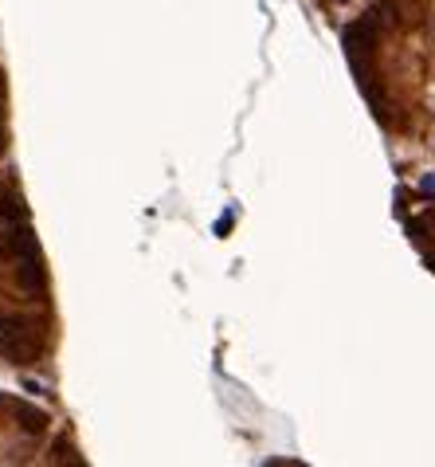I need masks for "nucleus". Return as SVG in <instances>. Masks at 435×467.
<instances>
[{
    "mask_svg": "<svg viewBox=\"0 0 435 467\" xmlns=\"http://www.w3.org/2000/svg\"><path fill=\"white\" fill-rule=\"evenodd\" d=\"M16 275H20V287L24 291H40L43 287V271H40V259H36V248L28 251V259H20Z\"/></svg>",
    "mask_w": 435,
    "mask_h": 467,
    "instance_id": "1",
    "label": "nucleus"
},
{
    "mask_svg": "<svg viewBox=\"0 0 435 467\" xmlns=\"http://www.w3.org/2000/svg\"><path fill=\"white\" fill-rule=\"evenodd\" d=\"M16 417L24 420V428H28V432H40L43 424H48V417H43V412H36V408H16Z\"/></svg>",
    "mask_w": 435,
    "mask_h": 467,
    "instance_id": "2",
    "label": "nucleus"
},
{
    "mask_svg": "<svg viewBox=\"0 0 435 467\" xmlns=\"http://www.w3.org/2000/svg\"><path fill=\"white\" fill-rule=\"evenodd\" d=\"M424 193H435V177H424Z\"/></svg>",
    "mask_w": 435,
    "mask_h": 467,
    "instance_id": "3",
    "label": "nucleus"
},
{
    "mask_svg": "<svg viewBox=\"0 0 435 467\" xmlns=\"http://www.w3.org/2000/svg\"><path fill=\"white\" fill-rule=\"evenodd\" d=\"M4 330H8V322H0V342H4Z\"/></svg>",
    "mask_w": 435,
    "mask_h": 467,
    "instance_id": "4",
    "label": "nucleus"
}]
</instances>
